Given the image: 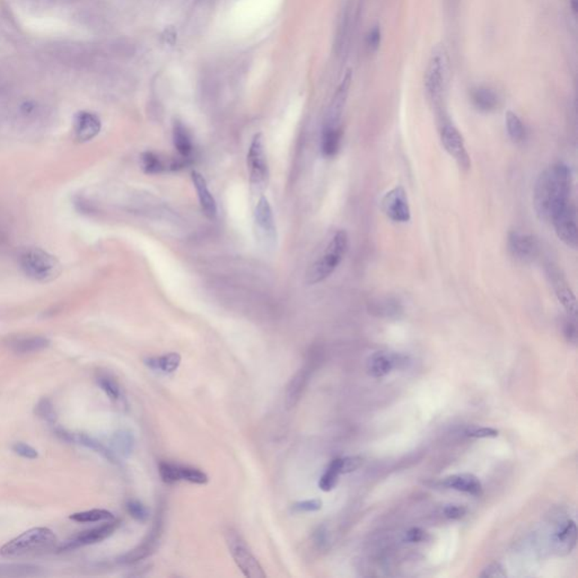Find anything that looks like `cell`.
<instances>
[{
    "mask_svg": "<svg viewBox=\"0 0 578 578\" xmlns=\"http://www.w3.org/2000/svg\"><path fill=\"white\" fill-rule=\"evenodd\" d=\"M572 186V170L563 162L546 167L535 182L533 205L541 221H550L570 199Z\"/></svg>",
    "mask_w": 578,
    "mask_h": 578,
    "instance_id": "1",
    "label": "cell"
},
{
    "mask_svg": "<svg viewBox=\"0 0 578 578\" xmlns=\"http://www.w3.org/2000/svg\"><path fill=\"white\" fill-rule=\"evenodd\" d=\"M348 247L349 238L346 230H339L334 233L320 256L308 267L306 273L308 285H317L331 276L346 256Z\"/></svg>",
    "mask_w": 578,
    "mask_h": 578,
    "instance_id": "2",
    "label": "cell"
},
{
    "mask_svg": "<svg viewBox=\"0 0 578 578\" xmlns=\"http://www.w3.org/2000/svg\"><path fill=\"white\" fill-rule=\"evenodd\" d=\"M18 265L27 278L50 282L62 273V265L55 256L40 247H29L18 256Z\"/></svg>",
    "mask_w": 578,
    "mask_h": 578,
    "instance_id": "3",
    "label": "cell"
},
{
    "mask_svg": "<svg viewBox=\"0 0 578 578\" xmlns=\"http://www.w3.org/2000/svg\"><path fill=\"white\" fill-rule=\"evenodd\" d=\"M57 546V537L48 528H35L7 542L0 550L5 557H21L50 551Z\"/></svg>",
    "mask_w": 578,
    "mask_h": 578,
    "instance_id": "4",
    "label": "cell"
},
{
    "mask_svg": "<svg viewBox=\"0 0 578 578\" xmlns=\"http://www.w3.org/2000/svg\"><path fill=\"white\" fill-rule=\"evenodd\" d=\"M253 234L256 245L265 252L276 250L278 232L270 202L265 195H260L253 212Z\"/></svg>",
    "mask_w": 578,
    "mask_h": 578,
    "instance_id": "5",
    "label": "cell"
},
{
    "mask_svg": "<svg viewBox=\"0 0 578 578\" xmlns=\"http://www.w3.org/2000/svg\"><path fill=\"white\" fill-rule=\"evenodd\" d=\"M448 77V57L442 46L434 48L425 71V88L429 99L439 104L446 90Z\"/></svg>",
    "mask_w": 578,
    "mask_h": 578,
    "instance_id": "6",
    "label": "cell"
},
{
    "mask_svg": "<svg viewBox=\"0 0 578 578\" xmlns=\"http://www.w3.org/2000/svg\"><path fill=\"white\" fill-rule=\"evenodd\" d=\"M247 171L250 179L251 193L262 195L267 189L269 180V165L266 154L265 143L261 134L253 137L247 156Z\"/></svg>",
    "mask_w": 578,
    "mask_h": 578,
    "instance_id": "7",
    "label": "cell"
},
{
    "mask_svg": "<svg viewBox=\"0 0 578 578\" xmlns=\"http://www.w3.org/2000/svg\"><path fill=\"white\" fill-rule=\"evenodd\" d=\"M225 539L236 566L245 577L265 578L267 576L258 559L254 557L247 542L236 530L228 528L225 531Z\"/></svg>",
    "mask_w": 578,
    "mask_h": 578,
    "instance_id": "8",
    "label": "cell"
},
{
    "mask_svg": "<svg viewBox=\"0 0 578 578\" xmlns=\"http://www.w3.org/2000/svg\"><path fill=\"white\" fill-rule=\"evenodd\" d=\"M439 137L443 147L448 151L460 169L468 171L471 167V158L468 149L465 146V139L459 129L445 116H441L439 123Z\"/></svg>",
    "mask_w": 578,
    "mask_h": 578,
    "instance_id": "9",
    "label": "cell"
},
{
    "mask_svg": "<svg viewBox=\"0 0 578 578\" xmlns=\"http://www.w3.org/2000/svg\"><path fill=\"white\" fill-rule=\"evenodd\" d=\"M552 226L555 228L558 238L564 245L572 249H576L578 245L577 214L576 207L572 201H570L566 206L563 207L559 212L551 218Z\"/></svg>",
    "mask_w": 578,
    "mask_h": 578,
    "instance_id": "10",
    "label": "cell"
},
{
    "mask_svg": "<svg viewBox=\"0 0 578 578\" xmlns=\"http://www.w3.org/2000/svg\"><path fill=\"white\" fill-rule=\"evenodd\" d=\"M507 250L511 258L522 263L535 261L540 253V245L535 236L513 230L507 236Z\"/></svg>",
    "mask_w": 578,
    "mask_h": 578,
    "instance_id": "11",
    "label": "cell"
},
{
    "mask_svg": "<svg viewBox=\"0 0 578 578\" xmlns=\"http://www.w3.org/2000/svg\"><path fill=\"white\" fill-rule=\"evenodd\" d=\"M382 210L389 219L395 223H408L411 218L407 192L402 186H395L384 195Z\"/></svg>",
    "mask_w": 578,
    "mask_h": 578,
    "instance_id": "12",
    "label": "cell"
},
{
    "mask_svg": "<svg viewBox=\"0 0 578 578\" xmlns=\"http://www.w3.org/2000/svg\"><path fill=\"white\" fill-rule=\"evenodd\" d=\"M119 525V522L109 521V523L97 526L94 529L88 530V531L81 532L79 535H75V537H71L69 540L66 541L64 544L59 546L58 551H69V550L78 549L82 546L99 544L101 541L105 540V539H108L109 537L113 535Z\"/></svg>",
    "mask_w": 578,
    "mask_h": 578,
    "instance_id": "13",
    "label": "cell"
},
{
    "mask_svg": "<svg viewBox=\"0 0 578 578\" xmlns=\"http://www.w3.org/2000/svg\"><path fill=\"white\" fill-rule=\"evenodd\" d=\"M163 516L160 514V516H157L156 522L151 528V531L144 539L143 542L120 558V563L127 565L134 564L137 561L143 560L145 558L149 557L155 551L157 544L160 542V535L163 532Z\"/></svg>",
    "mask_w": 578,
    "mask_h": 578,
    "instance_id": "14",
    "label": "cell"
},
{
    "mask_svg": "<svg viewBox=\"0 0 578 578\" xmlns=\"http://www.w3.org/2000/svg\"><path fill=\"white\" fill-rule=\"evenodd\" d=\"M546 276L549 278L550 284H551L552 289L555 291L558 301L563 304L565 310L570 315L575 317L576 311H577L576 297L564 275L559 270V268L550 263L546 267Z\"/></svg>",
    "mask_w": 578,
    "mask_h": 578,
    "instance_id": "15",
    "label": "cell"
},
{
    "mask_svg": "<svg viewBox=\"0 0 578 578\" xmlns=\"http://www.w3.org/2000/svg\"><path fill=\"white\" fill-rule=\"evenodd\" d=\"M55 435L58 436L59 439L64 441V442L82 445L84 448H90V450H94V452L99 454V455H102L104 459L108 460L109 462L114 463V465L119 463L118 456H116L113 450L106 448L102 443L99 442L97 439H93V437L86 435V434L70 433L68 430L60 427L55 428Z\"/></svg>",
    "mask_w": 578,
    "mask_h": 578,
    "instance_id": "16",
    "label": "cell"
},
{
    "mask_svg": "<svg viewBox=\"0 0 578 578\" xmlns=\"http://www.w3.org/2000/svg\"><path fill=\"white\" fill-rule=\"evenodd\" d=\"M552 548L558 555H568L577 544V528L575 521H563L551 537Z\"/></svg>",
    "mask_w": 578,
    "mask_h": 578,
    "instance_id": "17",
    "label": "cell"
},
{
    "mask_svg": "<svg viewBox=\"0 0 578 578\" xmlns=\"http://www.w3.org/2000/svg\"><path fill=\"white\" fill-rule=\"evenodd\" d=\"M404 362L406 359L402 355L385 352H375L367 362V372L373 378H383L392 372L393 369L404 364Z\"/></svg>",
    "mask_w": 578,
    "mask_h": 578,
    "instance_id": "18",
    "label": "cell"
},
{
    "mask_svg": "<svg viewBox=\"0 0 578 578\" xmlns=\"http://www.w3.org/2000/svg\"><path fill=\"white\" fill-rule=\"evenodd\" d=\"M102 128L99 116L92 112L83 111L76 114L74 120V134L79 143H86L95 138Z\"/></svg>",
    "mask_w": 578,
    "mask_h": 578,
    "instance_id": "19",
    "label": "cell"
},
{
    "mask_svg": "<svg viewBox=\"0 0 578 578\" xmlns=\"http://www.w3.org/2000/svg\"><path fill=\"white\" fill-rule=\"evenodd\" d=\"M313 367V362L308 361L296 374L294 375V378L288 384L286 390V406L288 409L295 407L300 401L301 397L311 378Z\"/></svg>",
    "mask_w": 578,
    "mask_h": 578,
    "instance_id": "20",
    "label": "cell"
},
{
    "mask_svg": "<svg viewBox=\"0 0 578 578\" xmlns=\"http://www.w3.org/2000/svg\"><path fill=\"white\" fill-rule=\"evenodd\" d=\"M350 83H352V76H350V74H347L340 86L338 88L337 92L334 94L331 104L329 106L324 127H340L339 123H340L343 109L346 105Z\"/></svg>",
    "mask_w": 578,
    "mask_h": 578,
    "instance_id": "21",
    "label": "cell"
},
{
    "mask_svg": "<svg viewBox=\"0 0 578 578\" xmlns=\"http://www.w3.org/2000/svg\"><path fill=\"white\" fill-rule=\"evenodd\" d=\"M191 179L205 216L209 219H215L217 216V204H216L215 198L208 188L206 179L204 175L197 171L192 172Z\"/></svg>",
    "mask_w": 578,
    "mask_h": 578,
    "instance_id": "22",
    "label": "cell"
},
{
    "mask_svg": "<svg viewBox=\"0 0 578 578\" xmlns=\"http://www.w3.org/2000/svg\"><path fill=\"white\" fill-rule=\"evenodd\" d=\"M442 485L446 488L462 491L472 496H480L483 494V485L480 483V480L471 474H454V476H448L443 480Z\"/></svg>",
    "mask_w": 578,
    "mask_h": 578,
    "instance_id": "23",
    "label": "cell"
},
{
    "mask_svg": "<svg viewBox=\"0 0 578 578\" xmlns=\"http://www.w3.org/2000/svg\"><path fill=\"white\" fill-rule=\"evenodd\" d=\"M50 345L49 339L41 336H29V337L11 338L7 341L8 348L15 354H32L41 352L48 348Z\"/></svg>",
    "mask_w": 578,
    "mask_h": 578,
    "instance_id": "24",
    "label": "cell"
},
{
    "mask_svg": "<svg viewBox=\"0 0 578 578\" xmlns=\"http://www.w3.org/2000/svg\"><path fill=\"white\" fill-rule=\"evenodd\" d=\"M471 101L474 108L483 113L494 112L500 106V96L491 88L479 86L471 92Z\"/></svg>",
    "mask_w": 578,
    "mask_h": 578,
    "instance_id": "25",
    "label": "cell"
},
{
    "mask_svg": "<svg viewBox=\"0 0 578 578\" xmlns=\"http://www.w3.org/2000/svg\"><path fill=\"white\" fill-rule=\"evenodd\" d=\"M186 165V160H177L171 163H166L158 155L151 151H146L142 155V166L144 171L149 174H158L167 170H177Z\"/></svg>",
    "mask_w": 578,
    "mask_h": 578,
    "instance_id": "26",
    "label": "cell"
},
{
    "mask_svg": "<svg viewBox=\"0 0 578 578\" xmlns=\"http://www.w3.org/2000/svg\"><path fill=\"white\" fill-rule=\"evenodd\" d=\"M181 361L182 358L177 352H169L162 356L147 358L145 359V364L153 371L164 373V374H171L180 367Z\"/></svg>",
    "mask_w": 578,
    "mask_h": 578,
    "instance_id": "27",
    "label": "cell"
},
{
    "mask_svg": "<svg viewBox=\"0 0 578 578\" xmlns=\"http://www.w3.org/2000/svg\"><path fill=\"white\" fill-rule=\"evenodd\" d=\"M341 132L340 127H323L322 137H321V151L323 156L331 158L338 154L340 149Z\"/></svg>",
    "mask_w": 578,
    "mask_h": 578,
    "instance_id": "28",
    "label": "cell"
},
{
    "mask_svg": "<svg viewBox=\"0 0 578 578\" xmlns=\"http://www.w3.org/2000/svg\"><path fill=\"white\" fill-rule=\"evenodd\" d=\"M173 140H174L175 149L179 151L182 160L188 162L192 153H193V143H192L189 131L186 130V127L182 123H175L174 130H173Z\"/></svg>",
    "mask_w": 578,
    "mask_h": 578,
    "instance_id": "29",
    "label": "cell"
},
{
    "mask_svg": "<svg viewBox=\"0 0 578 578\" xmlns=\"http://www.w3.org/2000/svg\"><path fill=\"white\" fill-rule=\"evenodd\" d=\"M42 568L29 564H0V577H38Z\"/></svg>",
    "mask_w": 578,
    "mask_h": 578,
    "instance_id": "30",
    "label": "cell"
},
{
    "mask_svg": "<svg viewBox=\"0 0 578 578\" xmlns=\"http://www.w3.org/2000/svg\"><path fill=\"white\" fill-rule=\"evenodd\" d=\"M112 446H113L114 453L120 454L123 456H129L134 450L135 439L134 435L128 430H119L112 436Z\"/></svg>",
    "mask_w": 578,
    "mask_h": 578,
    "instance_id": "31",
    "label": "cell"
},
{
    "mask_svg": "<svg viewBox=\"0 0 578 578\" xmlns=\"http://www.w3.org/2000/svg\"><path fill=\"white\" fill-rule=\"evenodd\" d=\"M341 476L340 457L332 460L331 463L320 478L319 487L323 491H331L337 486Z\"/></svg>",
    "mask_w": 578,
    "mask_h": 578,
    "instance_id": "32",
    "label": "cell"
},
{
    "mask_svg": "<svg viewBox=\"0 0 578 578\" xmlns=\"http://www.w3.org/2000/svg\"><path fill=\"white\" fill-rule=\"evenodd\" d=\"M506 130L514 143H522L526 137L525 127H524L520 116L514 112L509 111L505 116Z\"/></svg>",
    "mask_w": 578,
    "mask_h": 578,
    "instance_id": "33",
    "label": "cell"
},
{
    "mask_svg": "<svg viewBox=\"0 0 578 578\" xmlns=\"http://www.w3.org/2000/svg\"><path fill=\"white\" fill-rule=\"evenodd\" d=\"M70 520L78 522V523H96L102 521L114 520V516L111 511L106 509H92V511H79L70 516Z\"/></svg>",
    "mask_w": 578,
    "mask_h": 578,
    "instance_id": "34",
    "label": "cell"
},
{
    "mask_svg": "<svg viewBox=\"0 0 578 578\" xmlns=\"http://www.w3.org/2000/svg\"><path fill=\"white\" fill-rule=\"evenodd\" d=\"M179 479L180 481H188L195 485H206L208 483V476L199 469L192 467H184L179 465Z\"/></svg>",
    "mask_w": 578,
    "mask_h": 578,
    "instance_id": "35",
    "label": "cell"
},
{
    "mask_svg": "<svg viewBox=\"0 0 578 578\" xmlns=\"http://www.w3.org/2000/svg\"><path fill=\"white\" fill-rule=\"evenodd\" d=\"M34 413L39 418H41L42 420L47 422L51 426H55V422H57V413H55V406H53V402L50 401L49 399H41L38 404L35 406Z\"/></svg>",
    "mask_w": 578,
    "mask_h": 578,
    "instance_id": "36",
    "label": "cell"
},
{
    "mask_svg": "<svg viewBox=\"0 0 578 578\" xmlns=\"http://www.w3.org/2000/svg\"><path fill=\"white\" fill-rule=\"evenodd\" d=\"M372 311L376 312L378 315L393 317V315H398L399 313H401L402 308L398 301L387 297L385 300H380L378 302L373 303Z\"/></svg>",
    "mask_w": 578,
    "mask_h": 578,
    "instance_id": "37",
    "label": "cell"
},
{
    "mask_svg": "<svg viewBox=\"0 0 578 578\" xmlns=\"http://www.w3.org/2000/svg\"><path fill=\"white\" fill-rule=\"evenodd\" d=\"M99 387L104 391L105 394L108 395L109 398L113 401L119 400L121 397V390H120L119 384L114 381L113 378L106 374H101L96 378Z\"/></svg>",
    "mask_w": 578,
    "mask_h": 578,
    "instance_id": "38",
    "label": "cell"
},
{
    "mask_svg": "<svg viewBox=\"0 0 578 578\" xmlns=\"http://www.w3.org/2000/svg\"><path fill=\"white\" fill-rule=\"evenodd\" d=\"M160 478L166 483H179V465L170 462H160L158 465Z\"/></svg>",
    "mask_w": 578,
    "mask_h": 578,
    "instance_id": "39",
    "label": "cell"
},
{
    "mask_svg": "<svg viewBox=\"0 0 578 578\" xmlns=\"http://www.w3.org/2000/svg\"><path fill=\"white\" fill-rule=\"evenodd\" d=\"M125 507H127L129 515H130L132 518H135V520L140 522V523H145L146 521L149 520V509L140 503V502H138V500H129Z\"/></svg>",
    "mask_w": 578,
    "mask_h": 578,
    "instance_id": "40",
    "label": "cell"
},
{
    "mask_svg": "<svg viewBox=\"0 0 578 578\" xmlns=\"http://www.w3.org/2000/svg\"><path fill=\"white\" fill-rule=\"evenodd\" d=\"M322 500L319 498L314 500H303L291 506V511L295 513H312V511H320L322 509Z\"/></svg>",
    "mask_w": 578,
    "mask_h": 578,
    "instance_id": "41",
    "label": "cell"
},
{
    "mask_svg": "<svg viewBox=\"0 0 578 578\" xmlns=\"http://www.w3.org/2000/svg\"><path fill=\"white\" fill-rule=\"evenodd\" d=\"M480 577L483 578H505L507 577V572H506L505 567L500 563H491L488 566L483 568V572L480 574Z\"/></svg>",
    "mask_w": 578,
    "mask_h": 578,
    "instance_id": "42",
    "label": "cell"
},
{
    "mask_svg": "<svg viewBox=\"0 0 578 578\" xmlns=\"http://www.w3.org/2000/svg\"><path fill=\"white\" fill-rule=\"evenodd\" d=\"M364 460L362 456H347L340 457L341 474H350L361 468Z\"/></svg>",
    "mask_w": 578,
    "mask_h": 578,
    "instance_id": "43",
    "label": "cell"
},
{
    "mask_svg": "<svg viewBox=\"0 0 578 578\" xmlns=\"http://www.w3.org/2000/svg\"><path fill=\"white\" fill-rule=\"evenodd\" d=\"M12 450L15 454L22 456L24 459L34 460L39 457L38 450L32 448L31 445L25 444L23 442L14 443Z\"/></svg>",
    "mask_w": 578,
    "mask_h": 578,
    "instance_id": "44",
    "label": "cell"
},
{
    "mask_svg": "<svg viewBox=\"0 0 578 578\" xmlns=\"http://www.w3.org/2000/svg\"><path fill=\"white\" fill-rule=\"evenodd\" d=\"M465 434L472 439H494L500 435V432L491 427H471Z\"/></svg>",
    "mask_w": 578,
    "mask_h": 578,
    "instance_id": "45",
    "label": "cell"
},
{
    "mask_svg": "<svg viewBox=\"0 0 578 578\" xmlns=\"http://www.w3.org/2000/svg\"><path fill=\"white\" fill-rule=\"evenodd\" d=\"M467 514L465 506L448 505L444 509V515L448 520L456 521L462 518Z\"/></svg>",
    "mask_w": 578,
    "mask_h": 578,
    "instance_id": "46",
    "label": "cell"
},
{
    "mask_svg": "<svg viewBox=\"0 0 578 578\" xmlns=\"http://www.w3.org/2000/svg\"><path fill=\"white\" fill-rule=\"evenodd\" d=\"M366 44L367 48H369L371 51H375V50L378 49L380 44H381V29H380V27H373V29L369 31V34H367Z\"/></svg>",
    "mask_w": 578,
    "mask_h": 578,
    "instance_id": "47",
    "label": "cell"
},
{
    "mask_svg": "<svg viewBox=\"0 0 578 578\" xmlns=\"http://www.w3.org/2000/svg\"><path fill=\"white\" fill-rule=\"evenodd\" d=\"M422 537H424V531L422 529H419V528H413V529H410L409 531L407 532V535H406V540L408 542H419V541L422 540Z\"/></svg>",
    "mask_w": 578,
    "mask_h": 578,
    "instance_id": "48",
    "label": "cell"
},
{
    "mask_svg": "<svg viewBox=\"0 0 578 578\" xmlns=\"http://www.w3.org/2000/svg\"><path fill=\"white\" fill-rule=\"evenodd\" d=\"M564 332L565 336H566L567 340L572 343H576V340H577V331H576L575 323H566Z\"/></svg>",
    "mask_w": 578,
    "mask_h": 578,
    "instance_id": "49",
    "label": "cell"
},
{
    "mask_svg": "<svg viewBox=\"0 0 578 578\" xmlns=\"http://www.w3.org/2000/svg\"><path fill=\"white\" fill-rule=\"evenodd\" d=\"M572 9L574 14L577 13V0H572Z\"/></svg>",
    "mask_w": 578,
    "mask_h": 578,
    "instance_id": "50",
    "label": "cell"
},
{
    "mask_svg": "<svg viewBox=\"0 0 578 578\" xmlns=\"http://www.w3.org/2000/svg\"><path fill=\"white\" fill-rule=\"evenodd\" d=\"M3 240H4L3 233L0 232V243H1V241H3Z\"/></svg>",
    "mask_w": 578,
    "mask_h": 578,
    "instance_id": "51",
    "label": "cell"
}]
</instances>
